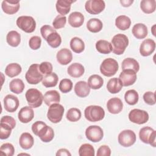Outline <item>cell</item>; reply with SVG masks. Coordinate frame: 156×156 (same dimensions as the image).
<instances>
[{"label": "cell", "mask_w": 156, "mask_h": 156, "mask_svg": "<svg viewBox=\"0 0 156 156\" xmlns=\"http://www.w3.org/2000/svg\"><path fill=\"white\" fill-rule=\"evenodd\" d=\"M112 52L116 55L122 54L129 44V39L122 34L115 35L112 39Z\"/></svg>", "instance_id": "obj_1"}, {"label": "cell", "mask_w": 156, "mask_h": 156, "mask_svg": "<svg viewBox=\"0 0 156 156\" xmlns=\"http://www.w3.org/2000/svg\"><path fill=\"white\" fill-rule=\"evenodd\" d=\"M85 118L90 122L101 121L105 116V111L99 105H90L86 107L84 111Z\"/></svg>", "instance_id": "obj_2"}, {"label": "cell", "mask_w": 156, "mask_h": 156, "mask_svg": "<svg viewBox=\"0 0 156 156\" xmlns=\"http://www.w3.org/2000/svg\"><path fill=\"white\" fill-rule=\"evenodd\" d=\"M119 65L117 61L112 58H105L100 66V71L105 76L111 77L118 71Z\"/></svg>", "instance_id": "obj_3"}, {"label": "cell", "mask_w": 156, "mask_h": 156, "mask_svg": "<svg viewBox=\"0 0 156 156\" xmlns=\"http://www.w3.org/2000/svg\"><path fill=\"white\" fill-rule=\"evenodd\" d=\"M25 97L30 107L37 108L42 104L43 96L41 91L36 88L29 89L25 94Z\"/></svg>", "instance_id": "obj_4"}, {"label": "cell", "mask_w": 156, "mask_h": 156, "mask_svg": "<svg viewBox=\"0 0 156 156\" xmlns=\"http://www.w3.org/2000/svg\"><path fill=\"white\" fill-rule=\"evenodd\" d=\"M25 78L27 82L32 85H36L42 81L43 76L39 69L38 64H32L29 66L26 73Z\"/></svg>", "instance_id": "obj_5"}, {"label": "cell", "mask_w": 156, "mask_h": 156, "mask_svg": "<svg viewBox=\"0 0 156 156\" xmlns=\"http://www.w3.org/2000/svg\"><path fill=\"white\" fill-rule=\"evenodd\" d=\"M17 26L26 33L33 32L36 27L35 20L30 16H21L16 20Z\"/></svg>", "instance_id": "obj_6"}, {"label": "cell", "mask_w": 156, "mask_h": 156, "mask_svg": "<svg viewBox=\"0 0 156 156\" xmlns=\"http://www.w3.org/2000/svg\"><path fill=\"white\" fill-rule=\"evenodd\" d=\"M64 107L59 103H56L49 106L48 111V119L53 123L59 122L63 117L64 113Z\"/></svg>", "instance_id": "obj_7"}, {"label": "cell", "mask_w": 156, "mask_h": 156, "mask_svg": "<svg viewBox=\"0 0 156 156\" xmlns=\"http://www.w3.org/2000/svg\"><path fill=\"white\" fill-rule=\"evenodd\" d=\"M139 137L142 142L149 144L153 147H155L156 132L152 128L146 126L141 128L139 132Z\"/></svg>", "instance_id": "obj_8"}, {"label": "cell", "mask_w": 156, "mask_h": 156, "mask_svg": "<svg viewBox=\"0 0 156 156\" xmlns=\"http://www.w3.org/2000/svg\"><path fill=\"white\" fill-rule=\"evenodd\" d=\"M118 140L122 146L130 147L135 143L136 135L132 130H124L119 133Z\"/></svg>", "instance_id": "obj_9"}, {"label": "cell", "mask_w": 156, "mask_h": 156, "mask_svg": "<svg viewBox=\"0 0 156 156\" xmlns=\"http://www.w3.org/2000/svg\"><path fill=\"white\" fill-rule=\"evenodd\" d=\"M129 119L133 123L143 124L149 120V114L145 110L135 108L129 112Z\"/></svg>", "instance_id": "obj_10"}, {"label": "cell", "mask_w": 156, "mask_h": 156, "mask_svg": "<svg viewBox=\"0 0 156 156\" xmlns=\"http://www.w3.org/2000/svg\"><path fill=\"white\" fill-rule=\"evenodd\" d=\"M85 135L88 140L93 143H97L102 139L104 132L101 127L98 126H90L86 129Z\"/></svg>", "instance_id": "obj_11"}, {"label": "cell", "mask_w": 156, "mask_h": 156, "mask_svg": "<svg viewBox=\"0 0 156 156\" xmlns=\"http://www.w3.org/2000/svg\"><path fill=\"white\" fill-rule=\"evenodd\" d=\"M105 7V2L102 0H89L85 4L86 11L92 15L100 13L104 10Z\"/></svg>", "instance_id": "obj_12"}, {"label": "cell", "mask_w": 156, "mask_h": 156, "mask_svg": "<svg viewBox=\"0 0 156 156\" xmlns=\"http://www.w3.org/2000/svg\"><path fill=\"white\" fill-rule=\"evenodd\" d=\"M122 86L127 87L133 85L136 80V73L132 69H124L120 73L119 76Z\"/></svg>", "instance_id": "obj_13"}, {"label": "cell", "mask_w": 156, "mask_h": 156, "mask_svg": "<svg viewBox=\"0 0 156 156\" xmlns=\"http://www.w3.org/2000/svg\"><path fill=\"white\" fill-rule=\"evenodd\" d=\"M20 105L18 98L13 94H7L4 98V108L8 112L13 113L15 112Z\"/></svg>", "instance_id": "obj_14"}, {"label": "cell", "mask_w": 156, "mask_h": 156, "mask_svg": "<svg viewBox=\"0 0 156 156\" xmlns=\"http://www.w3.org/2000/svg\"><path fill=\"white\" fill-rule=\"evenodd\" d=\"M1 7L4 13L13 15L19 10L20 1L18 0H4L2 2Z\"/></svg>", "instance_id": "obj_15"}, {"label": "cell", "mask_w": 156, "mask_h": 156, "mask_svg": "<svg viewBox=\"0 0 156 156\" xmlns=\"http://www.w3.org/2000/svg\"><path fill=\"white\" fill-rule=\"evenodd\" d=\"M155 41L151 38H147L144 40L140 44V52L142 56L146 57L152 54L155 51Z\"/></svg>", "instance_id": "obj_16"}, {"label": "cell", "mask_w": 156, "mask_h": 156, "mask_svg": "<svg viewBox=\"0 0 156 156\" xmlns=\"http://www.w3.org/2000/svg\"><path fill=\"white\" fill-rule=\"evenodd\" d=\"M107 108L110 113L118 114L122 111L123 103L119 98H112L107 101Z\"/></svg>", "instance_id": "obj_17"}, {"label": "cell", "mask_w": 156, "mask_h": 156, "mask_svg": "<svg viewBox=\"0 0 156 156\" xmlns=\"http://www.w3.org/2000/svg\"><path fill=\"white\" fill-rule=\"evenodd\" d=\"M18 119L22 123H28L32 120L34 117L33 109L29 106H25L21 108L18 112Z\"/></svg>", "instance_id": "obj_18"}, {"label": "cell", "mask_w": 156, "mask_h": 156, "mask_svg": "<svg viewBox=\"0 0 156 156\" xmlns=\"http://www.w3.org/2000/svg\"><path fill=\"white\" fill-rule=\"evenodd\" d=\"M56 58L58 63L62 65H66L73 60L72 52L67 48L62 49L58 51Z\"/></svg>", "instance_id": "obj_19"}, {"label": "cell", "mask_w": 156, "mask_h": 156, "mask_svg": "<svg viewBox=\"0 0 156 156\" xmlns=\"http://www.w3.org/2000/svg\"><path fill=\"white\" fill-rule=\"evenodd\" d=\"M74 92L80 98L87 96L90 92V88L85 81H79L74 86Z\"/></svg>", "instance_id": "obj_20"}, {"label": "cell", "mask_w": 156, "mask_h": 156, "mask_svg": "<svg viewBox=\"0 0 156 156\" xmlns=\"http://www.w3.org/2000/svg\"><path fill=\"white\" fill-rule=\"evenodd\" d=\"M44 102L48 106L56 103H59L60 95L56 90H49L45 93L43 96Z\"/></svg>", "instance_id": "obj_21"}, {"label": "cell", "mask_w": 156, "mask_h": 156, "mask_svg": "<svg viewBox=\"0 0 156 156\" xmlns=\"http://www.w3.org/2000/svg\"><path fill=\"white\" fill-rule=\"evenodd\" d=\"M37 136L42 141L48 143L51 141L54 138V132L51 127L46 125L38 132Z\"/></svg>", "instance_id": "obj_22"}, {"label": "cell", "mask_w": 156, "mask_h": 156, "mask_svg": "<svg viewBox=\"0 0 156 156\" xmlns=\"http://www.w3.org/2000/svg\"><path fill=\"white\" fill-rule=\"evenodd\" d=\"M74 1L71 0H58L56 2V10L62 16L68 14L71 9V4Z\"/></svg>", "instance_id": "obj_23"}, {"label": "cell", "mask_w": 156, "mask_h": 156, "mask_svg": "<svg viewBox=\"0 0 156 156\" xmlns=\"http://www.w3.org/2000/svg\"><path fill=\"white\" fill-rule=\"evenodd\" d=\"M84 22V16L79 12H72L68 16V23L73 27H80Z\"/></svg>", "instance_id": "obj_24"}, {"label": "cell", "mask_w": 156, "mask_h": 156, "mask_svg": "<svg viewBox=\"0 0 156 156\" xmlns=\"http://www.w3.org/2000/svg\"><path fill=\"white\" fill-rule=\"evenodd\" d=\"M34 143V140L33 136L28 132L23 133L19 140V144L21 148L27 150L30 149Z\"/></svg>", "instance_id": "obj_25"}, {"label": "cell", "mask_w": 156, "mask_h": 156, "mask_svg": "<svg viewBox=\"0 0 156 156\" xmlns=\"http://www.w3.org/2000/svg\"><path fill=\"white\" fill-rule=\"evenodd\" d=\"M67 72L70 76L77 78L81 77L83 74L85 69L83 66L80 63H74L68 66Z\"/></svg>", "instance_id": "obj_26"}, {"label": "cell", "mask_w": 156, "mask_h": 156, "mask_svg": "<svg viewBox=\"0 0 156 156\" xmlns=\"http://www.w3.org/2000/svg\"><path fill=\"white\" fill-rule=\"evenodd\" d=\"M132 34L137 39H143L147 35V28L143 23H137L132 27Z\"/></svg>", "instance_id": "obj_27"}, {"label": "cell", "mask_w": 156, "mask_h": 156, "mask_svg": "<svg viewBox=\"0 0 156 156\" xmlns=\"http://www.w3.org/2000/svg\"><path fill=\"white\" fill-rule=\"evenodd\" d=\"M122 87V84L119 79L117 77H114L110 79L107 84V90L112 93L115 94L119 93Z\"/></svg>", "instance_id": "obj_28"}, {"label": "cell", "mask_w": 156, "mask_h": 156, "mask_svg": "<svg viewBox=\"0 0 156 156\" xmlns=\"http://www.w3.org/2000/svg\"><path fill=\"white\" fill-rule=\"evenodd\" d=\"M122 69H132L137 73L140 69L138 62L133 58H126L123 60L121 64Z\"/></svg>", "instance_id": "obj_29"}, {"label": "cell", "mask_w": 156, "mask_h": 156, "mask_svg": "<svg viewBox=\"0 0 156 156\" xmlns=\"http://www.w3.org/2000/svg\"><path fill=\"white\" fill-rule=\"evenodd\" d=\"M131 24L130 19L126 15H120L115 20V25L119 30H126L128 29Z\"/></svg>", "instance_id": "obj_30"}, {"label": "cell", "mask_w": 156, "mask_h": 156, "mask_svg": "<svg viewBox=\"0 0 156 156\" xmlns=\"http://www.w3.org/2000/svg\"><path fill=\"white\" fill-rule=\"evenodd\" d=\"M58 76L55 73H51L46 74L43 77L42 80V85L46 88L54 87L57 85L58 83Z\"/></svg>", "instance_id": "obj_31"}, {"label": "cell", "mask_w": 156, "mask_h": 156, "mask_svg": "<svg viewBox=\"0 0 156 156\" xmlns=\"http://www.w3.org/2000/svg\"><path fill=\"white\" fill-rule=\"evenodd\" d=\"M103 24L102 21L98 18H91L87 23L88 30L93 33H97L102 29Z\"/></svg>", "instance_id": "obj_32"}, {"label": "cell", "mask_w": 156, "mask_h": 156, "mask_svg": "<svg viewBox=\"0 0 156 156\" xmlns=\"http://www.w3.org/2000/svg\"><path fill=\"white\" fill-rule=\"evenodd\" d=\"M6 40L10 46L12 47H16L21 42V35L18 32L15 30H11L7 34Z\"/></svg>", "instance_id": "obj_33"}, {"label": "cell", "mask_w": 156, "mask_h": 156, "mask_svg": "<svg viewBox=\"0 0 156 156\" xmlns=\"http://www.w3.org/2000/svg\"><path fill=\"white\" fill-rule=\"evenodd\" d=\"M96 48L99 53L104 54H108L112 51L111 43L104 40H98L96 43Z\"/></svg>", "instance_id": "obj_34"}, {"label": "cell", "mask_w": 156, "mask_h": 156, "mask_svg": "<svg viewBox=\"0 0 156 156\" xmlns=\"http://www.w3.org/2000/svg\"><path fill=\"white\" fill-rule=\"evenodd\" d=\"M21 71V66L18 63H12L6 66L5 69V73L10 77H14L19 75Z\"/></svg>", "instance_id": "obj_35"}, {"label": "cell", "mask_w": 156, "mask_h": 156, "mask_svg": "<svg viewBox=\"0 0 156 156\" xmlns=\"http://www.w3.org/2000/svg\"><path fill=\"white\" fill-rule=\"evenodd\" d=\"M140 8L145 13H152L155 10L156 1L155 0H143L140 2Z\"/></svg>", "instance_id": "obj_36"}, {"label": "cell", "mask_w": 156, "mask_h": 156, "mask_svg": "<svg viewBox=\"0 0 156 156\" xmlns=\"http://www.w3.org/2000/svg\"><path fill=\"white\" fill-rule=\"evenodd\" d=\"M70 47L73 52L79 54L85 49V44L82 39L79 37H73L70 41Z\"/></svg>", "instance_id": "obj_37"}, {"label": "cell", "mask_w": 156, "mask_h": 156, "mask_svg": "<svg viewBox=\"0 0 156 156\" xmlns=\"http://www.w3.org/2000/svg\"><path fill=\"white\" fill-rule=\"evenodd\" d=\"M103 79L98 74H93L89 77L88 79V84L90 88L98 90L103 85Z\"/></svg>", "instance_id": "obj_38"}, {"label": "cell", "mask_w": 156, "mask_h": 156, "mask_svg": "<svg viewBox=\"0 0 156 156\" xmlns=\"http://www.w3.org/2000/svg\"><path fill=\"white\" fill-rule=\"evenodd\" d=\"M24 87L23 81L20 79H13L9 83L10 90L15 94L21 93L24 89Z\"/></svg>", "instance_id": "obj_39"}, {"label": "cell", "mask_w": 156, "mask_h": 156, "mask_svg": "<svg viewBox=\"0 0 156 156\" xmlns=\"http://www.w3.org/2000/svg\"><path fill=\"white\" fill-rule=\"evenodd\" d=\"M46 41L51 47L57 48L60 45L62 38L60 35L57 32H54L48 36Z\"/></svg>", "instance_id": "obj_40"}, {"label": "cell", "mask_w": 156, "mask_h": 156, "mask_svg": "<svg viewBox=\"0 0 156 156\" xmlns=\"http://www.w3.org/2000/svg\"><path fill=\"white\" fill-rule=\"evenodd\" d=\"M138 93L135 90H129L127 91L124 94L125 101L131 105L136 104L138 101Z\"/></svg>", "instance_id": "obj_41"}, {"label": "cell", "mask_w": 156, "mask_h": 156, "mask_svg": "<svg viewBox=\"0 0 156 156\" xmlns=\"http://www.w3.org/2000/svg\"><path fill=\"white\" fill-rule=\"evenodd\" d=\"M79 155L80 156H94L95 155L94 149L90 144H83L79 147Z\"/></svg>", "instance_id": "obj_42"}, {"label": "cell", "mask_w": 156, "mask_h": 156, "mask_svg": "<svg viewBox=\"0 0 156 156\" xmlns=\"http://www.w3.org/2000/svg\"><path fill=\"white\" fill-rule=\"evenodd\" d=\"M82 116L81 112L77 108H71L69 109L66 113V119L71 122H76L79 121Z\"/></svg>", "instance_id": "obj_43"}, {"label": "cell", "mask_w": 156, "mask_h": 156, "mask_svg": "<svg viewBox=\"0 0 156 156\" xmlns=\"http://www.w3.org/2000/svg\"><path fill=\"white\" fill-rule=\"evenodd\" d=\"M15 152L14 146L9 143H4L0 147V153L2 155L12 156Z\"/></svg>", "instance_id": "obj_44"}, {"label": "cell", "mask_w": 156, "mask_h": 156, "mask_svg": "<svg viewBox=\"0 0 156 156\" xmlns=\"http://www.w3.org/2000/svg\"><path fill=\"white\" fill-rule=\"evenodd\" d=\"M58 87L62 93H68L71 91L73 88V82L69 79H63L60 82Z\"/></svg>", "instance_id": "obj_45"}, {"label": "cell", "mask_w": 156, "mask_h": 156, "mask_svg": "<svg viewBox=\"0 0 156 156\" xmlns=\"http://www.w3.org/2000/svg\"><path fill=\"white\" fill-rule=\"evenodd\" d=\"M12 127L5 124V123H0V138L1 140H5L8 138L12 132Z\"/></svg>", "instance_id": "obj_46"}, {"label": "cell", "mask_w": 156, "mask_h": 156, "mask_svg": "<svg viewBox=\"0 0 156 156\" xmlns=\"http://www.w3.org/2000/svg\"><path fill=\"white\" fill-rule=\"evenodd\" d=\"M66 23V17L65 16H62L60 15H57L52 22L54 28L55 29H61L65 27Z\"/></svg>", "instance_id": "obj_47"}, {"label": "cell", "mask_w": 156, "mask_h": 156, "mask_svg": "<svg viewBox=\"0 0 156 156\" xmlns=\"http://www.w3.org/2000/svg\"><path fill=\"white\" fill-rule=\"evenodd\" d=\"M41 39L38 36L32 37L29 41V47L32 50H37L41 46Z\"/></svg>", "instance_id": "obj_48"}, {"label": "cell", "mask_w": 156, "mask_h": 156, "mask_svg": "<svg viewBox=\"0 0 156 156\" xmlns=\"http://www.w3.org/2000/svg\"><path fill=\"white\" fill-rule=\"evenodd\" d=\"M39 69L42 74H49L52 71V65L50 62H43L39 65Z\"/></svg>", "instance_id": "obj_49"}, {"label": "cell", "mask_w": 156, "mask_h": 156, "mask_svg": "<svg viewBox=\"0 0 156 156\" xmlns=\"http://www.w3.org/2000/svg\"><path fill=\"white\" fill-rule=\"evenodd\" d=\"M54 32H56V30L49 25H44L40 29V33L41 36L45 40L49 35Z\"/></svg>", "instance_id": "obj_50"}, {"label": "cell", "mask_w": 156, "mask_h": 156, "mask_svg": "<svg viewBox=\"0 0 156 156\" xmlns=\"http://www.w3.org/2000/svg\"><path fill=\"white\" fill-rule=\"evenodd\" d=\"M144 101L148 105H154L155 104V93L152 91H147L143 94Z\"/></svg>", "instance_id": "obj_51"}, {"label": "cell", "mask_w": 156, "mask_h": 156, "mask_svg": "<svg viewBox=\"0 0 156 156\" xmlns=\"http://www.w3.org/2000/svg\"><path fill=\"white\" fill-rule=\"evenodd\" d=\"M111 155L110 148L106 145L100 146L97 151V156H110Z\"/></svg>", "instance_id": "obj_52"}, {"label": "cell", "mask_w": 156, "mask_h": 156, "mask_svg": "<svg viewBox=\"0 0 156 156\" xmlns=\"http://www.w3.org/2000/svg\"><path fill=\"white\" fill-rule=\"evenodd\" d=\"M1 122H2V123H5L8 125H9L12 129H14L16 126V121L15 120V119L12 117V116H4L1 118V121H0Z\"/></svg>", "instance_id": "obj_53"}, {"label": "cell", "mask_w": 156, "mask_h": 156, "mask_svg": "<svg viewBox=\"0 0 156 156\" xmlns=\"http://www.w3.org/2000/svg\"><path fill=\"white\" fill-rule=\"evenodd\" d=\"M46 123H44L43 121H37L36 122H35L32 126V130L33 132V133L37 136L38 132L44 126H46Z\"/></svg>", "instance_id": "obj_54"}, {"label": "cell", "mask_w": 156, "mask_h": 156, "mask_svg": "<svg viewBox=\"0 0 156 156\" xmlns=\"http://www.w3.org/2000/svg\"><path fill=\"white\" fill-rule=\"evenodd\" d=\"M56 155H66V156H71V154L69 152V151L66 149H60L57 151L56 153Z\"/></svg>", "instance_id": "obj_55"}, {"label": "cell", "mask_w": 156, "mask_h": 156, "mask_svg": "<svg viewBox=\"0 0 156 156\" xmlns=\"http://www.w3.org/2000/svg\"><path fill=\"white\" fill-rule=\"evenodd\" d=\"M133 2V0H121L120 3L123 7H129L132 5V4Z\"/></svg>", "instance_id": "obj_56"}, {"label": "cell", "mask_w": 156, "mask_h": 156, "mask_svg": "<svg viewBox=\"0 0 156 156\" xmlns=\"http://www.w3.org/2000/svg\"><path fill=\"white\" fill-rule=\"evenodd\" d=\"M155 25L154 24L152 27V34H153V35L154 36H155Z\"/></svg>", "instance_id": "obj_57"}]
</instances>
